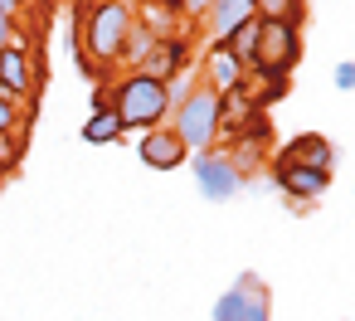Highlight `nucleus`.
<instances>
[{"label":"nucleus","instance_id":"nucleus-18","mask_svg":"<svg viewBox=\"0 0 355 321\" xmlns=\"http://www.w3.org/2000/svg\"><path fill=\"white\" fill-rule=\"evenodd\" d=\"M15 166H20V137L0 132V171H15Z\"/></svg>","mask_w":355,"mask_h":321},{"label":"nucleus","instance_id":"nucleus-3","mask_svg":"<svg viewBox=\"0 0 355 321\" xmlns=\"http://www.w3.org/2000/svg\"><path fill=\"white\" fill-rule=\"evenodd\" d=\"M219 107H224V98L214 93V88H190L180 103H175V137L190 146V151H209L214 146V137H219Z\"/></svg>","mask_w":355,"mask_h":321},{"label":"nucleus","instance_id":"nucleus-15","mask_svg":"<svg viewBox=\"0 0 355 321\" xmlns=\"http://www.w3.org/2000/svg\"><path fill=\"white\" fill-rule=\"evenodd\" d=\"M253 15L258 20H277V25H302L306 6L302 0H253Z\"/></svg>","mask_w":355,"mask_h":321},{"label":"nucleus","instance_id":"nucleus-12","mask_svg":"<svg viewBox=\"0 0 355 321\" xmlns=\"http://www.w3.org/2000/svg\"><path fill=\"white\" fill-rule=\"evenodd\" d=\"M185 59H190V44H185V40H156L151 54L141 59V69L156 73V78H175V69H180Z\"/></svg>","mask_w":355,"mask_h":321},{"label":"nucleus","instance_id":"nucleus-1","mask_svg":"<svg viewBox=\"0 0 355 321\" xmlns=\"http://www.w3.org/2000/svg\"><path fill=\"white\" fill-rule=\"evenodd\" d=\"M112 112L122 117V132H151V127H161L166 112H171V88H166V78H156V73H146V69L127 73V78L117 83V93H112Z\"/></svg>","mask_w":355,"mask_h":321},{"label":"nucleus","instance_id":"nucleus-14","mask_svg":"<svg viewBox=\"0 0 355 321\" xmlns=\"http://www.w3.org/2000/svg\"><path fill=\"white\" fill-rule=\"evenodd\" d=\"M83 141H93V146H112V141H122V117H117L112 107L93 112V117L83 122Z\"/></svg>","mask_w":355,"mask_h":321},{"label":"nucleus","instance_id":"nucleus-19","mask_svg":"<svg viewBox=\"0 0 355 321\" xmlns=\"http://www.w3.org/2000/svg\"><path fill=\"white\" fill-rule=\"evenodd\" d=\"M282 98H287V78H268V88L253 98V107H263V112H268V107H272V103H282Z\"/></svg>","mask_w":355,"mask_h":321},{"label":"nucleus","instance_id":"nucleus-9","mask_svg":"<svg viewBox=\"0 0 355 321\" xmlns=\"http://www.w3.org/2000/svg\"><path fill=\"white\" fill-rule=\"evenodd\" d=\"M272 180L287 200H316V195H326L331 171H321V166H277L272 161Z\"/></svg>","mask_w":355,"mask_h":321},{"label":"nucleus","instance_id":"nucleus-20","mask_svg":"<svg viewBox=\"0 0 355 321\" xmlns=\"http://www.w3.org/2000/svg\"><path fill=\"white\" fill-rule=\"evenodd\" d=\"M15 122H20L15 98H6V93H0V132H15Z\"/></svg>","mask_w":355,"mask_h":321},{"label":"nucleus","instance_id":"nucleus-22","mask_svg":"<svg viewBox=\"0 0 355 321\" xmlns=\"http://www.w3.org/2000/svg\"><path fill=\"white\" fill-rule=\"evenodd\" d=\"M214 0H180V15H209Z\"/></svg>","mask_w":355,"mask_h":321},{"label":"nucleus","instance_id":"nucleus-6","mask_svg":"<svg viewBox=\"0 0 355 321\" xmlns=\"http://www.w3.org/2000/svg\"><path fill=\"white\" fill-rule=\"evenodd\" d=\"M190 171H195V185H200L205 200H234L243 190V171L219 151H195Z\"/></svg>","mask_w":355,"mask_h":321},{"label":"nucleus","instance_id":"nucleus-13","mask_svg":"<svg viewBox=\"0 0 355 321\" xmlns=\"http://www.w3.org/2000/svg\"><path fill=\"white\" fill-rule=\"evenodd\" d=\"M253 20V0H214L209 6V30H214V40H229L239 25H248Z\"/></svg>","mask_w":355,"mask_h":321},{"label":"nucleus","instance_id":"nucleus-8","mask_svg":"<svg viewBox=\"0 0 355 321\" xmlns=\"http://www.w3.org/2000/svg\"><path fill=\"white\" fill-rule=\"evenodd\" d=\"M243 78H248V69L224 44H209V54H205V88H214L219 98H234V93H243Z\"/></svg>","mask_w":355,"mask_h":321},{"label":"nucleus","instance_id":"nucleus-17","mask_svg":"<svg viewBox=\"0 0 355 321\" xmlns=\"http://www.w3.org/2000/svg\"><path fill=\"white\" fill-rule=\"evenodd\" d=\"M151 44H156V40H151V30H137V25H132V30H127V44H122V54H117V59L141 64V59L151 54Z\"/></svg>","mask_w":355,"mask_h":321},{"label":"nucleus","instance_id":"nucleus-2","mask_svg":"<svg viewBox=\"0 0 355 321\" xmlns=\"http://www.w3.org/2000/svg\"><path fill=\"white\" fill-rule=\"evenodd\" d=\"M302 59V35L297 25H277V20H258V44L248 59V73L258 78H287Z\"/></svg>","mask_w":355,"mask_h":321},{"label":"nucleus","instance_id":"nucleus-5","mask_svg":"<svg viewBox=\"0 0 355 321\" xmlns=\"http://www.w3.org/2000/svg\"><path fill=\"white\" fill-rule=\"evenodd\" d=\"M214 321H272V302H268V287L243 272L219 302H214Z\"/></svg>","mask_w":355,"mask_h":321},{"label":"nucleus","instance_id":"nucleus-21","mask_svg":"<svg viewBox=\"0 0 355 321\" xmlns=\"http://www.w3.org/2000/svg\"><path fill=\"white\" fill-rule=\"evenodd\" d=\"M336 88H340V93H355V59L336 64Z\"/></svg>","mask_w":355,"mask_h":321},{"label":"nucleus","instance_id":"nucleus-16","mask_svg":"<svg viewBox=\"0 0 355 321\" xmlns=\"http://www.w3.org/2000/svg\"><path fill=\"white\" fill-rule=\"evenodd\" d=\"M219 44H224V49H229V54H234V59L248 69V59H253V44H258V15H253L248 25H239V30H234L229 40H219Z\"/></svg>","mask_w":355,"mask_h":321},{"label":"nucleus","instance_id":"nucleus-4","mask_svg":"<svg viewBox=\"0 0 355 321\" xmlns=\"http://www.w3.org/2000/svg\"><path fill=\"white\" fill-rule=\"evenodd\" d=\"M127 30H132V10L122 6V0H103V6H93V15L83 20V49L88 59L98 64H112L127 44Z\"/></svg>","mask_w":355,"mask_h":321},{"label":"nucleus","instance_id":"nucleus-23","mask_svg":"<svg viewBox=\"0 0 355 321\" xmlns=\"http://www.w3.org/2000/svg\"><path fill=\"white\" fill-rule=\"evenodd\" d=\"M10 40H15V15L0 10V44H10Z\"/></svg>","mask_w":355,"mask_h":321},{"label":"nucleus","instance_id":"nucleus-10","mask_svg":"<svg viewBox=\"0 0 355 321\" xmlns=\"http://www.w3.org/2000/svg\"><path fill=\"white\" fill-rule=\"evenodd\" d=\"M331 161H336V146L321 132H302L277 151V166H321V171H331Z\"/></svg>","mask_w":355,"mask_h":321},{"label":"nucleus","instance_id":"nucleus-7","mask_svg":"<svg viewBox=\"0 0 355 321\" xmlns=\"http://www.w3.org/2000/svg\"><path fill=\"white\" fill-rule=\"evenodd\" d=\"M185 156H190V146H185L171 127H151V132H141V141H137V161L151 166V171H175V166H185Z\"/></svg>","mask_w":355,"mask_h":321},{"label":"nucleus","instance_id":"nucleus-24","mask_svg":"<svg viewBox=\"0 0 355 321\" xmlns=\"http://www.w3.org/2000/svg\"><path fill=\"white\" fill-rule=\"evenodd\" d=\"M20 6H25V0H0V10H6V15H20Z\"/></svg>","mask_w":355,"mask_h":321},{"label":"nucleus","instance_id":"nucleus-11","mask_svg":"<svg viewBox=\"0 0 355 321\" xmlns=\"http://www.w3.org/2000/svg\"><path fill=\"white\" fill-rule=\"evenodd\" d=\"M0 93H6V98L30 93V54H25L20 35H15L6 49H0Z\"/></svg>","mask_w":355,"mask_h":321}]
</instances>
